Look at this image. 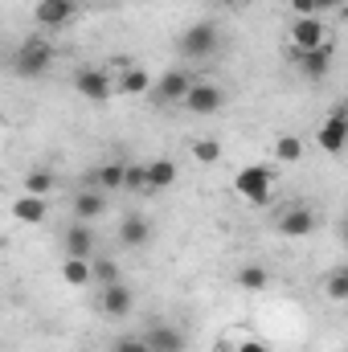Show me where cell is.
<instances>
[{"instance_id":"obj_9","label":"cell","mask_w":348,"mask_h":352,"mask_svg":"<svg viewBox=\"0 0 348 352\" xmlns=\"http://www.w3.org/2000/svg\"><path fill=\"white\" fill-rule=\"evenodd\" d=\"M78 12V4L74 0H37V8H33V21L41 25V29H62V25H70V16Z\"/></svg>"},{"instance_id":"obj_13","label":"cell","mask_w":348,"mask_h":352,"mask_svg":"<svg viewBox=\"0 0 348 352\" xmlns=\"http://www.w3.org/2000/svg\"><path fill=\"white\" fill-rule=\"evenodd\" d=\"M295 58H299V70H303V78H324V74L332 70V45L303 50V54H295Z\"/></svg>"},{"instance_id":"obj_21","label":"cell","mask_w":348,"mask_h":352,"mask_svg":"<svg viewBox=\"0 0 348 352\" xmlns=\"http://www.w3.org/2000/svg\"><path fill=\"white\" fill-rule=\"evenodd\" d=\"M62 278H66L70 287H87V283H90V258H66Z\"/></svg>"},{"instance_id":"obj_12","label":"cell","mask_w":348,"mask_h":352,"mask_svg":"<svg viewBox=\"0 0 348 352\" xmlns=\"http://www.w3.org/2000/svg\"><path fill=\"white\" fill-rule=\"evenodd\" d=\"M45 213H50V205H45V197H33V192H21V197L12 201V217H17V221H25V226H41V221H45Z\"/></svg>"},{"instance_id":"obj_31","label":"cell","mask_w":348,"mask_h":352,"mask_svg":"<svg viewBox=\"0 0 348 352\" xmlns=\"http://www.w3.org/2000/svg\"><path fill=\"white\" fill-rule=\"evenodd\" d=\"M238 352H270V349H266L262 340H242V344H238Z\"/></svg>"},{"instance_id":"obj_8","label":"cell","mask_w":348,"mask_h":352,"mask_svg":"<svg viewBox=\"0 0 348 352\" xmlns=\"http://www.w3.org/2000/svg\"><path fill=\"white\" fill-rule=\"evenodd\" d=\"M291 41H295V54H303V50H320V45H328V33H324V21H320V16H299V21L291 25Z\"/></svg>"},{"instance_id":"obj_7","label":"cell","mask_w":348,"mask_h":352,"mask_svg":"<svg viewBox=\"0 0 348 352\" xmlns=\"http://www.w3.org/2000/svg\"><path fill=\"white\" fill-rule=\"evenodd\" d=\"M193 82H197V78H193L188 70H168V74H160V78H156V94H152V98H156L160 107H176V102L188 94Z\"/></svg>"},{"instance_id":"obj_25","label":"cell","mask_w":348,"mask_h":352,"mask_svg":"<svg viewBox=\"0 0 348 352\" xmlns=\"http://www.w3.org/2000/svg\"><path fill=\"white\" fill-rule=\"evenodd\" d=\"M238 287H242V291H262V287H266V270H262V266H242V270H238Z\"/></svg>"},{"instance_id":"obj_5","label":"cell","mask_w":348,"mask_h":352,"mask_svg":"<svg viewBox=\"0 0 348 352\" xmlns=\"http://www.w3.org/2000/svg\"><path fill=\"white\" fill-rule=\"evenodd\" d=\"M316 226H320V217L307 205H291V209L279 213V234L283 238H307V234H316Z\"/></svg>"},{"instance_id":"obj_33","label":"cell","mask_w":348,"mask_h":352,"mask_svg":"<svg viewBox=\"0 0 348 352\" xmlns=\"http://www.w3.org/2000/svg\"><path fill=\"white\" fill-rule=\"evenodd\" d=\"M230 4H242V0H230Z\"/></svg>"},{"instance_id":"obj_24","label":"cell","mask_w":348,"mask_h":352,"mask_svg":"<svg viewBox=\"0 0 348 352\" xmlns=\"http://www.w3.org/2000/svg\"><path fill=\"white\" fill-rule=\"evenodd\" d=\"M90 283H102V287L119 283V266L111 263V258H98V263H90Z\"/></svg>"},{"instance_id":"obj_15","label":"cell","mask_w":348,"mask_h":352,"mask_svg":"<svg viewBox=\"0 0 348 352\" xmlns=\"http://www.w3.org/2000/svg\"><path fill=\"white\" fill-rule=\"evenodd\" d=\"M123 160H111V164H102V168H94L87 176V188H98V192H115V188H123Z\"/></svg>"},{"instance_id":"obj_20","label":"cell","mask_w":348,"mask_h":352,"mask_svg":"<svg viewBox=\"0 0 348 352\" xmlns=\"http://www.w3.org/2000/svg\"><path fill=\"white\" fill-rule=\"evenodd\" d=\"M119 94H152V74L140 70V66L123 70V74H119Z\"/></svg>"},{"instance_id":"obj_32","label":"cell","mask_w":348,"mask_h":352,"mask_svg":"<svg viewBox=\"0 0 348 352\" xmlns=\"http://www.w3.org/2000/svg\"><path fill=\"white\" fill-rule=\"evenodd\" d=\"M336 4H340V0H316V12H332Z\"/></svg>"},{"instance_id":"obj_30","label":"cell","mask_w":348,"mask_h":352,"mask_svg":"<svg viewBox=\"0 0 348 352\" xmlns=\"http://www.w3.org/2000/svg\"><path fill=\"white\" fill-rule=\"evenodd\" d=\"M291 8H295L299 16H316V0H291Z\"/></svg>"},{"instance_id":"obj_26","label":"cell","mask_w":348,"mask_h":352,"mask_svg":"<svg viewBox=\"0 0 348 352\" xmlns=\"http://www.w3.org/2000/svg\"><path fill=\"white\" fill-rule=\"evenodd\" d=\"M193 156H197L201 164H217V160H221V144H217V140H197V144H193Z\"/></svg>"},{"instance_id":"obj_1","label":"cell","mask_w":348,"mask_h":352,"mask_svg":"<svg viewBox=\"0 0 348 352\" xmlns=\"http://www.w3.org/2000/svg\"><path fill=\"white\" fill-rule=\"evenodd\" d=\"M12 66H17L21 78H41V74L54 66V45H50L45 37H29V41H21Z\"/></svg>"},{"instance_id":"obj_3","label":"cell","mask_w":348,"mask_h":352,"mask_svg":"<svg viewBox=\"0 0 348 352\" xmlns=\"http://www.w3.org/2000/svg\"><path fill=\"white\" fill-rule=\"evenodd\" d=\"M217 25L213 21H201V25H193V29H184V37H180V54L184 58H193V62H201V58H209L213 50H217Z\"/></svg>"},{"instance_id":"obj_2","label":"cell","mask_w":348,"mask_h":352,"mask_svg":"<svg viewBox=\"0 0 348 352\" xmlns=\"http://www.w3.org/2000/svg\"><path fill=\"white\" fill-rule=\"evenodd\" d=\"M270 184H274V173L266 164H250V168H242V173L234 176L238 197H246L250 205H266L270 201Z\"/></svg>"},{"instance_id":"obj_23","label":"cell","mask_w":348,"mask_h":352,"mask_svg":"<svg viewBox=\"0 0 348 352\" xmlns=\"http://www.w3.org/2000/svg\"><path fill=\"white\" fill-rule=\"evenodd\" d=\"M274 156H279L283 164H295V160L303 156V140H295V135H279V144H274Z\"/></svg>"},{"instance_id":"obj_17","label":"cell","mask_w":348,"mask_h":352,"mask_svg":"<svg viewBox=\"0 0 348 352\" xmlns=\"http://www.w3.org/2000/svg\"><path fill=\"white\" fill-rule=\"evenodd\" d=\"M119 242H123L127 250H140V246L152 242V226H148L144 217H123V226H119Z\"/></svg>"},{"instance_id":"obj_27","label":"cell","mask_w":348,"mask_h":352,"mask_svg":"<svg viewBox=\"0 0 348 352\" xmlns=\"http://www.w3.org/2000/svg\"><path fill=\"white\" fill-rule=\"evenodd\" d=\"M123 188L148 192V173H144V164H127V168H123Z\"/></svg>"},{"instance_id":"obj_18","label":"cell","mask_w":348,"mask_h":352,"mask_svg":"<svg viewBox=\"0 0 348 352\" xmlns=\"http://www.w3.org/2000/svg\"><path fill=\"white\" fill-rule=\"evenodd\" d=\"M102 213H107V201H102L98 188H83V192L74 197V217H78V221H94V217H102Z\"/></svg>"},{"instance_id":"obj_22","label":"cell","mask_w":348,"mask_h":352,"mask_svg":"<svg viewBox=\"0 0 348 352\" xmlns=\"http://www.w3.org/2000/svg\"><path fill=\"white\" fill-rule=\"evenodd\" d=\"M25 192H33V197H50V192H54V173L33 168V173L25 176Z\"/></svg>"},{"instance_id":"obj_6","label":"cell","mask_w":348,"mask_h":352,"mask_svg":"<svg viewBox=\"0 0 348 352\" xmlns=\"http://www.w3.org/2000/svg\"><path fill=\"white\" fill-rule=\"evenodd\" d=\"M316 144H320L328 156H336V152L348 144V115H345V107H336V111L324 119V127L316 131Z\"/></svg>"},{"instance_id":"obj_11","label":"cell","mask_w":348,"mask_h":352,"mask_svg":"<svg viewBox=\"0 0 348 352\" xmlns=\"http://www.w3.org/2000/svg\"><path fill=\"white\" fill-rule=\"evenodd\" d=\"M74 87H78V94L83 98H90V102H107L111 98V78L102 74V70H83L78 78H74Z\"/></svg>"},{"instance_id":"obj_28","label":"cell","mask_w":348,"mask_h":352,"mask_svg":"<svg viewBox=\"0 0 348 352\" xmlns=\"http://www.w3.org/2000/svg\"><path fill=\"white\" fill-rule=\"evenodd\" d=\"M328 295H332L336 303H345L348 299V274L345 270H332V278H328Z\"/></svg>"},{"instance_id":"obj_19","label":"cell","mask_w":348,"mask_h":352,"mask_svg":"<svg viewBox=\"0 0 348 352\" xmlns=\"http://www.w3.org/2000/svg\"><path fill=\"white\" fill-rule=\"evenodd\" d=\"M144 173H148V192H160V188H173L176 184V164L173 160H152V164H144Z\"/></svg>"},{"instance_id":"obj_14","label":"cell","mask_w":348,"mask_h":352,"mask_svg":"<svg viewBox=\"0 0 348 352\" xmlns=\"http://www.w3.org/2000/svg\"><path fill=\"white\" fill-rule=\"evenodd\" d=\"M135 307V295H131V287H123V283H111V287H102V316H127Z\"/></svg>"},{"instance_id":"obj_4","label":"cell","mask_w":348,"mask_h":352,"mask_svg":"<svg viewBox=\"0 0 348 352\" xmlns=\"http://www.w3.org/2000/svg\"><path fill=\"white\" fill-rule=\"evenodd\" d=\"M180 107H184L188 115H217V111L226 107V90L213 87V82H193L188 94L180 98Z\"/></svg>"},{"instance_id":"obj_10","label":"cell","mask_w":348,"mask_h":352,"mask_svg":"<svg viewBox=\"0 0 348 352\" xmlns=\"http://www.w3.org/2000/svg\"><path fill=\"white\" fill-rule=\"evenodd\" d=\"M144 344L152 352H184V332L173 328V324H152L148 336H144Z\"/></svg>"},{"instance_id":"obj_16","label":"cell","mask_w":348,"mask_h":352,"mask_svg":"<svg viewBox=\"0 0 348 352\" xmlns=\"http://www.w3.org/2000/svg\"><path fill=\"white\" fill-rule=\"evenodd\" d=\"M90 250H94V230L87 221H74L66 230V254L70 258H90Z\"/></svg>"},{"instance_id":"obj_29","label":"cell","mask_w":348,"mask_h":352,"mask_svg":"<svg viewBox=\"0 0 348 352\" xmlns=\"http://www.w3.org/2000/svg\"><path fill=\"white\" fill-rule=\"evenodd\" d=\"M115 352H152L144 344V336H123V340H115Z\"/></svg>"}]
</instances>
